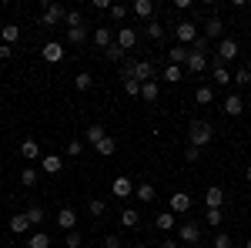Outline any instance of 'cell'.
Instances as JSON below:
<instances>
[{
    "instance_id": "15",
    "label": "cell",
    "mask_w": 251,
    "mask_h": 248,
    "mask_svg": "<svg viewBox=\"0 0 251 248\" xmlns=\"http://www.w3.org/2000/svg\"><path fill=\"white\" fill-rule=\"evenodd\" d=\"M204 205L208 208H225V188H208L204 191Z\"/></svg>"
},
{
    "instance_id": "55",
    "label": "cell",
    "mask_w": 251,
    "mask_h": 248,
    "mask_svg": "<svg viewBox=\"0 0 251 248\" xmlns=\"http://www.w3.org/2000/svg\"><path fill=\"white\" fill-rule=\"evenodd\" d=\"M131 248H144V245H131Z\"/></svg>"
},
{
    "instance_id": "36",
    "label": "cell",
    "mask_w": 251,
    "mask_h": 248,
    "mask_svg": "<svg viewBox=\"0 0 251 248\" xmlns=\"http://www.w3.org/2000/svg\"><path fill=\"white\" fill-rule=\"evenodd\" d=\"M87 211H91V215H94V218H100V215H104V211H107V205H104V201H100V198H91V201H87Z\"/></svg>"
},
{
    "instance_id": "4",
    "label": "cell",
    "mask_w": 251,
    "mask_h": 248,
    "mask_svg": "<svg viewBox=\"0 0 251 248\" xmlns=\"http://www.w3.org/2000/svg\"><path fill=\"white\" fill-rule=\"evenodd\" d=\"M174 34H177V40H181V44H194V40L201 37V34H198V24H191V20L174 24Z\"/></svg>"
},
{
    "instance_id": "29",
    "label": "cell",
    "mask_w": 251,
    "mask_h": 248,
    "mask_svg": "<svg viewBox=\"0 0 251 248\" xmlns=\"http://www.w3.org/2000/svg\"><path fill=\"white\" fill-rule=\"evenodd\" d=\"M114 151H117V141L111 138V134H107V138H104V141L97 144V154H100V158H111Z\"/></svg>"
},
{
    "instance_id": "52",
    "label": "cell",
    "mask_w": 251,
    "mask_h": 248,
    "mask_svg": "<svg viewBox=\"0 0 251 248\" xmlns=\"http://www.w3.org/2000/svg\"><path fill=\"white\" fill-rule=\"evenodd\" d=\"M157 248H177V242H174V238H164V242H161Z\"/></svg>"
},
{
    "instance_id": "44",
    "label": "cell",
    "mask_w": 251,
    "mask_h": 248,
    "mask_svg": "<svg viewBox=\"0 0 251 248\" xmlns=\"http://www.w3.org/2000/svg\"><path fill=\"white\" fill-rule=\"evenodd\" d=\"M124 91H127L131 97H141V81H134V77H131V81H124Z\"/></svg>"
},
{
    "instance_id": "32",
    "label": "cell",
    "mask_w": 251,
    "mask_h": 248,
    "mask_svg": "<svg viewBox=\"0 0 251 248\" xmlns=\"http://www.w3.org/2000/svg\"><path fill=\"white\" fill-rule=\"evenodd\" d=\"M204 221H208V225H214V228H218V225H221V221H225V208H208V211H204Z\"/></svg>"
},
{
    "instance_id": "22",
    "label": "cell",
    "mask_w": 251,
    "mask_h": 248,
    "mask_svg": "<svg viewBox=\"0 0 251 248\" xmlns=\"http://www.w3.org/2000/svg\"><path fill=\"white\" fill-rule=\"evenodd\" d=\"M134 194H137V201H144V205H148V201H154V185H148V181H141V185H137L134 188Z\"/></svg>"
},
{
    "instance_id": "27",
    "label": "cell",
    "mask_w": 251,
    "mask_h": 248,
    "mask_svg": "<svg viewBox=\"0 0 251 248\" xmlns=\"http://www.w3.org/2000/svg\"><path fill=\"white\" fill-rule=\"evenodd\" d=\"M131 10H134L137 17L151 20V14H154V3H151V0H137V3H134V7H131Z\"/></svg>"
},
{
    "instance_id": "7",
    "label": "cell",
    "mask_w": 251,
    "mask_h": 248,
    "mask_svg": "<svg viewBox=\"0 0 251 248\" xmlns=\"http://www.w3.org/2000/svg\"><path fill=\"white\" fill-rule=\"evenodd\" d=\"M188 208H191V194H188V191H174L171 194V211L174 215H184Z\"/></svg>"
},
{
    "instance_id": "35",
    "label": "cell",
    "mask_w": 251,
    "mask_h": 248,
    "mask_svg": "<svg viewBox=\"0 0 251 248\" xmlns=\"http://www.w3.org/2000/svg\"><path fill=\"white\" fill-rule=\"evenodd\" d=\"M74 87H77V91H91V87H94L91 74H87V71H84V74H77V77H74Z\"/></svg>"
},
{
    "instance_id": "40",
    "label": "cell",
    "mask_w": 251,
    "mask_h": 248,
    "mask_svg": "<svg viewBox=\"0 0 251 248\" xmlns=\"http://www.w3.org/2000/svg\"><path fill=\"white\" fill-rule=\"evenodd\" d=\"M24 215L30 218V225H40V221H44V208H40V205H34V208H27Z\"/></svg>"
},
{
    "instance_id": "14",
    "label": "cell",
    "mask_w": 251,
    "mask_h": 248,
    "mask_svg": "<svg viewBox=\"0 0 251 248\" xmlns=\"http://www.w3.org/2000/svg\"><path fill=\"white\" fill-rule=\"evenodd\" d=\"M94 44L100 47V51H107V47L114 44V30H111V27H97L94 30Z\"/></svg>"
},
{
    "instance_id": "11",
    "label": "cell",
    "mask_w": 251,
    "mask_h": 248,
    "mask_svg": "<svg viewBox=\"0 0 251 248\" xmlns=\"http://www.w3.org/2000/svg\"><path fill=\"white\" fill-rule=\"evenodd\" d=\"M40 54H44L47 64H57V60H64V47H60L57 40H50V44H44V51H40Z\"/></svg>"
},
{
    "instance_id": "23",
    "label": "cell",
    "mask_w": 251,
    "mask_h": 248,
    "mask_svg": "<svg viewBox=\"0 0 251 248\" xmlns=\"http://www.w3.org/2000/svg\"><path fill=\"white\" fill-rule=\"evenodd\" d=\"M188 54H191V51H188L184 44H174L168 57H171V64H177V67H181V64H188Z\"/></svg>"
},
{
    "instance_id": "24",
    "label": "cell",
    "mask_w": 251,
    "mask_h": 248,
    "mask_svg": "<svg viewBox=\"0 0 251 248\" xmlns=\"http://www.w3.org/2000/svg\"><path fill=\"white\" fill-rule=\"evenodd\" d=\"M174 221H177V215H174V211H161V215L154 218V225H157L161 231H171V228H174Z\"/></svg>"
},
{
    "instance_id": "38",
    "label": "cell",
    "mask_w": 251,
    "mask_h": 248,
    "mask_svg": "<svg viewBox=\"0 0 251 248\" xmlns=\"http://www.w3.org/2000/svg\"><path fill=\"white\" fill-rule=\"evenodd\" d=\"M67 40H71V44H84V40H87V27H77V30H67Z\"/></svg>"
},
{
    "instance_id": "10",
    "label": "cell",
    "mask_w": 251,
    "mask_h": 248,
    "mask_svg": "<svg viewBox=\"0 0 251 248\" xmlns=\"http://www.w3.org/2000/svg\"><path fill=\"white\" fill-rule=\"evenodd\" d=\"M134 81H141V84L154 81V64H151V60H137V67H134Z\"/></svg>"
},
{
    "instance_id": "39",
    "label": "cell",
    "mask_w": 251,
    "mask_h": 248,
    "mask_svg": "<svg viewBox=\"0 0 251 248\" xmlns=\"http://www.w3.org/2000/svg\"><path fill=\"white\" fill-rule=\"evenodd\" d=\"M124 54H127V51H121V47H117V40L104 51V57H107V60H124Z\"/></svg>"
},
{
    "instance_id": "13",
    "label": "cell",
    "mask_w": 251,
    "mask_h": 248,
    "mask_svg": "<svg viewBox=\"0 0 251 248\" xmlns=\"http://www.w3.org/2000/svg\"><path fill=\"white\" fill-rule=\"evenodd\" d=\"M40 168L47 174H57L60 168H64V158H60V154H44V158H40Z\"/></svg>"
},
{
    "instance_id": "19",
    "label": "cell",
    "mask_w": 251,
    "mask_h": 248,
    "mask_svg": "<svg viewBox=\"0 0 251 248\" xmlns=\"http://www.w3.org/2000/svg\"><path fill=\"white\" fill-rule=\"evenodd\" d=\"M20 154H24L27 161H37V158H40V144L34 141V138H27V141L20 144Z\"/></svg>"
},
{
    "instance_id": "30",
    "label": "cell",
    "mask_w": 251,
    "mask_h": 248,
    "mask_svg": "<svg viewBox=\"0 0 251 248\" xmlns=\"http://www.w3.org/2000/svg\"><path fill=\"white\" fill-rule=\"evenodd\" d=\"M137 221H141V215H137L134 208H124V211H121V225H124V228H137Z\"/></svg>"
},
{
    "instance_id": "8",
    "label": "cell",
    "mask_w": 251,
    "mask_h": 248,
    "mask_svg": "<svg viewBox=\"0 0 251 248\" xmlns=\"http://www.w3.org/2000/svg\"><path fill=\"white\" fill-rule=\"evenodd\" d=\"M131 191H134V185H131V178L117 174V178H114V185H111V194H114V198H127Z\"/></svg>"
},
{
    "instance_id": "3",
    "label": "cell",
    "mask_w": 251,
    "mask_h": 248,
    "mask_svg": "<svg viewBox=\"0 0 251 248\" xmlns=\"http://www.w3.org/2000/svg\"><path fill=\"white\" fill-rule=\"evenodd\" d=\"M238 57V40L234 37H221L218 40V64H228Z\"/></svg>"
},
{
    "instance_id": "2",
    "label": "cell",
    "mask_w": 251,
    "mask_h": 248,
    "mask_svg": "<svg viewBox=\"0 0 251 248\" xmlns=\"http://www.w3.org/2000/svg\"><path fill=\"white\" fill-rule=\"evenodd\" d=\"M64 17H67V10H64L60 3L44 0V17H40V27H57V24H64Z\"/></svg>"
},
{
    "instance_id": "31",
    "label": "cell",
    "mask_w": 251,
    "mask_h": 248,
    "mask_svg": "<svg viewBox=\"0 0 251 248\" xmlns=\"http://www.w3.org/2000/svg\"><path fill=\"white\" fill-rule=\"evenodd\" d=\"M64 24H67V30H77V27H84V14L80 10H67Z\"/></svg>"
},
{
    "instance_id": "37",
    "label": "cell",
    "mask_w": 251,
    "mask_h": 248,
    "mask_svg": "<svg viewBox=\"0 0 251 248\" xmlns=\"http://www.w3.org/2000/svg\"><path fill=\"white\" fill-rule=\"evenodd\" d=\"M194 101H198V104H211V101H214V91H211V87H198Z\"/></svg>"
},
{
    "instance_id": "9",
    "label": "cell",
    "mask_w": 251,
    "mask_h": 248,
    "mask_svg": "<svg viewBox=\"0 0 251 248\" xmlns=\"http://www.w3.org/2000/svg\"><path fill=\"white\" fill-rule=\"evenodd\" d=\"M134 44H137V34L131 27H117V47H121V51H131Z\"/></svg>"
},
{
    "instance_id": "42",
    "label": "cell",
    "mask_w": 251,
    "mask_h": 248,
    "mask_svg": "<svg viewBox=\"0 0 251 248\" xmlns=\"http://www.w3.org/2000/svg\"><path fill=\"white\" fill-rule=\"evenodd\" d=\"M64 245H67V248H80V245H84V238H80V231H67V238H64Z\"/></svg>"
},
{
    "instance_id": "51",
    "label": "cell",
    "mask_w": 251,
    "mask_h": 248,
    "mask_svg": "<svg viewBox=\"0 0 251 248\" xmlns=\"http://www.w3.org/2000/svg\"><path fill=\"white\" fill-rule=\"evenodd\" d=\"M104 248H121V238H117V235H107V238H104Z\"/></svg>"
},
{
    "instance_id": "33",
    "label": "cell",
    "mask_w": 251,
    "mask_h": 248,
    "mask_svg": "<svg viewBox=\"0 0 251 248\" xmlns=\"http://www.w3.org/2000/svg\"><path fill=\"white\" fill-rule=\"evenodd\" d=\"M148 37H151V40L164 37V24H161V20H148Z\"/></svg>"
},
{
    "instance_id": "34",
    "label": "cell",
    "mask_w": 251,
    "mask_h": 248,
    "mask_svg": "<svg viewBox=\"0 0 251 248\" xmlns=\"http://www.w3.org/2000/svg\"><path fill=\"white\" fill-rule=\"evenodd\" d=\"M20 185H24V188H34V185H37V171H34V168H24V171H20Z\"/></svg>"
},
{
    "instance_id": "18",
    "label": "cell",
    "mask_w": 251,
    "mask_h": 248,
    "mask_svg": "<svg viewBox=\"0 0 251 248\" xmlns=\"http://www.w3.org/2000/svg\"><path fill=\"white\" fill-rule=\"evenodd\" d=\"M191 74H201V71H208V57L204 54H188V64H184Z\"/></svg>"
},
{
    "instance_id": "20",
    "label": "cell",
    "mask_w": 251,
    "mask_h": 248,
    "mask_svg": "<svg viewBox=\"0 0 251 248\" xmlns=\"http://www.w3.org/2000/svg\"><path fill=\"white\" fill-rule=\"evenodd\" d=\"M10 231H14V235H27V231H30V218H27V215H14V218H10Z\"/></svg>"
},
{
    "instance_id": "28",
    "label": "cell",
    "mask_w": 251,
    "mask_h": 248,
    "mask_svg": "<svg viewBox=\"0 0 251 248\" xmlns=\"http://www.w3.org/2000/svg\"><path fill=\"white\" fill-rule=\"evenodd\" d=\"M84 138H87V141H91V144H100V141H104V138H107V131H104V128H100V124H91V128H87V134H84Z\"/></svg>"
},
{
    "instance_id": "25",
    "label": "cell",
    "mask_w": 251,
    "mask_h": 248,
    "mask_svg": "<svg viewBox=\"0 0 251 248\" xmlns=\"http://www.w3.org/2000/svg\"><path fill=\"white\" fill-rule=\"evenodd\" d=\"M157 94H161V87H157L154 81H148V84H141V97H144L148 104H154V101H157Z\"/></svg>"
},
{
    "instance_id": "6",
    "label": "cell",
    "mask_w": 251,
    "mask_h": 248,
    "mask_svg": "<svg viewBox=\"0 0 251 248\" xmlns=\"http://www.w3.org/2000/svg\"><path fill=\"white\" fill-rule=\"evenodd\" d=\"M181 242L198 245V242H201V225H198V221H184V225H181Z\"/></svg>"
},
{
    "instance_id": "17",
    "label": "cell",
    "mask_w": 251,
    "mask_h": 248,
    "mask_svg": "<svg viewBox=\"0 0 251 248\" xmlns=\"http://www.w3.org/2000/svg\"><path fill=\"white\" fill-rule=\"evenodd\" d=\"M221 34H225V24L218 17H208V24H204V37L208 40H221Z\"/></svg>"
},
{
    "instance_id": "1",
    "label": "cell",
    "mask_w": 251,
    "mask_h": 248,
    "mask_svg": "<svg viewBox=\"0 0 251 248\" xmlns=\"http://www.w3.org/2000/svg\"><path fill=\"white\" fill-rule=\"evenodd\" d=\"M188 138H191V148H204V144H211L214 131L208 121H191V134Z\"/></svg>"
},
{
    "instance_id": "12",
    "label": "cell",
    "mask_w": 251,
    "mask_h": 248,
    "mask_svg": "<svg viewBox=\"0 0 251 248\" xmlns=\"http://www.w3.org/2000/svg\"><path fill=\"white\" fill-rule=\"evenodd\" d=\"M211 77H214V84H221V87H228V84L234 81V74L225 67V64H218V60H214V67H211Z\"/></svg>"
},
{
    "instance_id": "21",
    "label": "cell",
    "mask_w": 251,
    "mask_h": 248,
    "mask_svg": "<svg viewBox=\"0 0 251 248\" xmlns=\"http://www.w3.org/2000/svg\"><path fill=\"white\" fill-rule=\"evenodd\" d=\"M0 37H3V44H10V47H14V44L20 40V27H17V24H7V27H0Z\"/></svg>"
},
{
    "instance_id": "48",
    "label": "cell",
    "mask_w": 251,
    "mask_h": 248,
    "mask_svg": "<svg viewBox=\"0 0 251 248\" xmlns=\"http://www.w3.org/2000/svg\"><path fill=\"white\" fill-rule=\"evenodd\" d=\"M80 151H84V144H80V141H71V144H67V154H71V158H77Z\"/></svg>"
},
{
    "instance_id": "50",
    "label": "cell",
    "mask_w": 251,
    "mask_h": 248,
    "mask_svg": "<svg viewBox=\"0 0 251 248\" xmlns=\"http://www.w3.org/2000/svg\"><path fill=\"white\" fill-rule=\"evenodd\" d=\"M184 158H188V161H201V148H188Z\"/></svg>"
},
{
    "instance_id": "49",
    "label": "cell",
    "mask_w": 251,
    "mask_h": 248,
    "mask_svg": "<svg viewBox=\"0 0 251 248\" xmlns=\"http://www.w3.org/2000/svg\"><path fill=\"white\" fill-rule=\"evenodd\" d=\"M14 57V47L10 44H0V60H10Z\"/></svg>"
},
{
    "instance_id": "45",
    "label": "cell",
    "mask_w": 251,
    "mask_h": 248,
    "mask_svg": "<svg viewBox=\"0 0 251 248\" xmlns=\"http://www.w3.org/2000/svg\"><path fill=\"white\" fill-rule=\"evenodd\" d=\"M164 81H181V67L177 64H168L164 67Z\"/></svg>"
},
{
    "instance_id": "46",
    "label": "cell",
    "mask_w": 251,
    "mask_h": 248,
    "mask_svg": "<svg viewBox=\"0 0 251 248\" xmlns=\"http://www.w3.org/2000/svg\"><path fill=\"white\" fill-rule=\"evenodd\" d=\"M111 17H114L117 24H121V20L127 17V7H121V3H111Z\"/></svg>"
},
{
    "instance_id": "47",
    "label": "cell",
    "mask_w": 251,
    "mask_h": 248,
    "mask_svg": "<svg viewBox=\"0 0 251 248\" xmlns=\"http://www.w3.org/2000/svg\"><path fill=\"white\" fill-rule=\"evenodd\" d=\"M231 84H251V71H248V67H241V71L234 74V81H231Z\"/></svg>"
},
{
    "instance_id": "5",
    "label": "cell",
    "mask_w": 251,
    "mask_h": 248,
    "mask_svg": "<svg viewBox=\"0 0 251 248\" xmlns=\"http://www.w3.org/2000/svg\"><path fill=\"white\" fill-rule=\"evenodd\" d=\"M57 225H60V231H77V211L74 208H60L57 211Z\"/></svg>"
},
{
    "instance_id": "54",
    "label": "cell",
    "mask_w": 251,
    "mask_h": 248,
    "mask_svg": "<svg viewBox=\"0 0 251 248\" xmlns=\"http://www.w3.org/2000/svg\"><path fill=\"white\" fill-rule=\"evenodd\" d=\"M245 248H251V242H245Z\"/></svg>"
},
{
    "instance_id": "43",
    "label": "cell",
    "mask_w": 251,
    "mask_h": 248,
    "mask_svg": "<svg viewBox=\"0 0 251 248\" xmlns=\"http://www.w3.org/2000/svg\"><path fill=\"white\" fill-rule=\"evenodd\" d=\"M208 47H211V40H208L204 34H201V37L194 40V51H191V54H208Z\"/></svg>"
},
{
    "instance_id": "53",
    "label": "cell",
    "mask_w": 251,
    "mask_h": 248,
    "mask_svg": "<svg viewBox=\"0 0 251 248\" xmlns=\"http://www.w3.org/2000/svg\"><path fill=\"white\" fill-rule=\"evenodd\" d=\"M245 178H248V185H251V165H248V168H245Z\"/></svg>"
},
{
    "instance_id": "16",
    "label": "cell",
    "mask_w": 251,
    "mask_h": 248,
    "mask_svg": "<svg viewBox=\"0 0 251 248\" xmlns=\"http://www.w3.org/2000/svg\"><path fill=\"white\" fill-rule=\"evenodd\" d=\"M241 111H245V101H241L238 94H228V97H225V114H228V117H238Z\"/></svg>"
},
{
    "instance_id": "26",
    "label": "cell",
    "mask_w": 251,
    "mask_h": 248,
    "mask_svg": "<svg viewBox=\"0 0 251 248\" xmlns=\"http://www.w3.org/2000/svg\"><path fill=\"white\" fill-rule=\"evenodd\" d=\"M27 248H50V235H44V231H34V235L27 238Z\"/></svg>"
},
{
    "instance_id": "41",
    "label": "cell",
    "mask_w": 251,
    "mask_h": 248,
    "mask_svg": "<svg viewBox=\"0 0 251 248\" xmlns=\"http://www.w3.org/2000/svg\"><path fill=\"white\" fill-rule=\"evenodd\" d=\"M234 242H231V235H228V231H218V235H214V248H231Z\"/></svg>"
}]
</instances>
